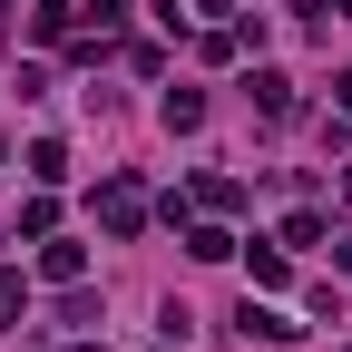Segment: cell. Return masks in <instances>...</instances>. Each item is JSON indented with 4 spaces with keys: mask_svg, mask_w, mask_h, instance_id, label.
Returning <instances> with one entry per match:
<instances>
[{
    "mask_svg": "<svg viewBox=\"0 0 352 352\" xmlns=\"http://www.w3.org/2000/svg\"><path fill=\"white\" fill-rule=\"evenodd\" d=\"M254 108H264V118H294V88H284L274 69H254Z\"/></svg>",
    "mask_w": 352,
    "mask_h": 352,
    "instance_id": "1",
    "label": "cell"
},
{
    "mask_svg": "<svg viewBox=\"0 0 352 352\" xmlns=\"http://www.w3.org/2000/svg\"><path fill=\"white\" fill-rule=\"evenodd\" d=\"M0 323H20V284L10 274H0Z\"/></svg>",
    "mask_w": 352,
    "mask_h": 352,
    "instance_id": "2",
    "label": "cell"
},
{
    "mask_svg": "<svg viewBox=\"0 0 352 352\" xmlns=\"http://www.w3.org/2000/svg\"><path fill=\"white\" fill-rule=\"evenodd\" d=\"M69 352H98V342H69Z\"/></svg>",
    "mask_w": 352,
    "mask_h": 352,
    "instance_id": "3",
    "label": "cell"
}]
</instances>
